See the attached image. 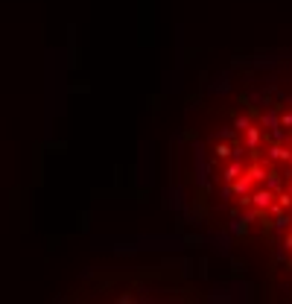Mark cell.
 <instances>
[{"mask_svg":"<svg viewBox=\"0 0 292 304\" xmlns=\"http://www.w3.org/2000/svg\"><path fill=\"white\" fill-rule=\"evenodd\" d=\"M287 187H290V190H292V176H287Z\"/></svg>","mask_w":292,"mask_h":304,"instance_id":"obj_9","label":"cell"},{"mask_svg":"<svg viewBox=\"0 0 292 304\" xmlns=\"http://www.w3.org/2000/svg\"><path fill=\"white\" fill-rule=\"evenodd\" d=\"M243 170H246V164H243L240 158H234V161L228 164L225 170H222V182H225V184H231L234 179H237V176H240V173H243Z\"/></svg>","mask_w":292,"mask_h":304,"instance_id":"obj_4","label":"cell"},{"mask_svg":"<svg viewBox=\"0 0 292 304\" xmlns=\"http://www.w3.org/2000/svg\"><path fill=\"white\" fill-rule=\"evenodd\" d=\"M231 155H237L234 147H225V144H219V147H216V158H219V161H228Z\"/></svg>","mask_w":292,"mask_h":304,"instance_id":"obj_6","label":"cell"},{"mask_svg":"<svg viewBox=\"0 0 292 304\" xmlns=\"http://www.w3.org/2000/svg\"><path fill=\"white\" fill-rule=\"evenodd\" d=\"M278 123H281V129H284V132H290V129H292V108L278 111Z\"/></svg>","mask_w":292,"mask_h":304,"instance_id":"obj_5","label":"cell"},{"mask_svg":"<svg viewBox=\"0 0 292 304\" xmlns=\"http://www.w3.org/2000/svg\"><path fill=\"white\" fill-rule=\"evenodd\" d=\"M249 199H251V211L269 213V208L275 205V190L266 187V184H260V187H254V190L249 193Z\"/></svg>","mask_w":292,"mask_h":304,"instance_id":"obj_1","label":"cell"},{"mask_svg":"<svg viewBox=\"0 0 292 304\" xmlns=\"http://www.w3.org/2000/svg\"><path fill=\"white\" fill-rule=\"evenodd\" d=\"M240 135H243V147H246L249 152H254V155H257V150L266 144V132L260 129L257 123H249Z\"/></svg>","mask_w":292,"mask_h":304,"instance_id":"obj_2","label":"cell"},{"mask_svg":"<svg viewBox=\"0 0 292 304\" xmlns=\"http://www.w3.org/2000/svg\"><path fill=\"white\" fill-rule=\"evenodd\" d=\"M249 117H237V120H234V129H237V132H243V129H246V126H249Z\"/></svg>","mask_w":292,"mask_h":304,"instance_id":"obj_7","label":"cell"},{"mask_svg":"<svg viewBox=\"0 0 292 304\" xmlns=\"http://www.w3.org/2000/svg\"><path fill=\"white\" fill-rule=\"evenodd\" d=\"M284 249H287V252H292V234H287V237H284Z\"/></svg>","mask_w":292,"mask_h":304,"instance_id":"obj_8","label":"cell"},{"mask_svg":"<svg viewBox=\"0 0 292 304\" xmlns=\"http://www.w3.org/2000/svg\"><path fill=\"white\" fill-rule=\"evenodd\" d=\"M266 158L275 161V164H292V150L284 141H275V144L266 141Z\"/></svg>","mask_w":292,"mask_h":304,"instance_id":"obj_3","label":"cell"}]
</instances>
